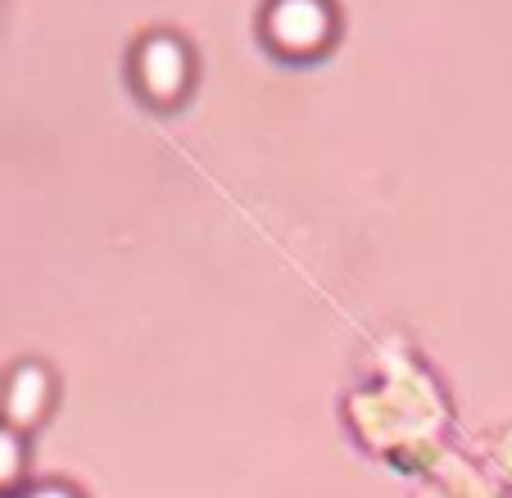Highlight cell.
<instances>
[{"mask_svg":"<svg viewBox=\"0 0 512 498\" xmlns=\"http://www.w3.org/2000/svg\"><path fill=\"white\" fill-rule=\"evenodd\" d=\"M331 32L327 0H272L268 10V37L286 50H313L322 46Z\"/></svg>","mask_w":512,"mask_h":498,"instance_id":"cell-1","label":"cell"},{"mask_svg":"<svg viewBox=\"0 0 512 498\" xmlns=\"http://www.w3.org/2000/svg\"><path fill=\"white\" fill-rule=\"evenodd\" d=\"M136 73L141 87L155 100H177L186 87V50L177 37H150L136 55Z\"/></svg>","mask_w":512,"mask_h":498,"instance_id":"cell-2","label":"cell"},{"mask_svg":"<svg viewBox=\"0 0 512 498\" xmlns=\"http://www.w3.org/2000/svg\"><path fill=\"white\" fill-rule=\"evenodd\" d=\"M46 399H50V376L46 367L28 363L19 367V372L10 376V385H5V412H10L14 426H32L46 412Z\"/></svg>","mask_w":512,"mask_h":498,"instance_id":"cell-3","label":"cell"},{"mask_svg":"<svg viewBox=\"0 0 512 498\" xmlns=\"http://www.w3.org/2000/svg\"><path fill=\"white\" fill-rule=\"evenodd\" d=\"M19 471H23V444H19V435H14L10 426H0V489L14 485Z\"/></svg>","mask_w":512,"mask_h":498,"instance_id":"cell-4","label":"cell"},{"mask_svg":"<svg viewBox=\"0 0 512 498\" xmlns=\"http://www.w3.org/2000/svg\"><path fill=\"white\" fill-rule=\"evenodd\" d=\"M28 498H78L73 489H59V485H46V489H32Z\"/></svg>","mask_w":512,"mask_h":498,"instance_id":"cell-5","label":"cell"}]
</instances>
